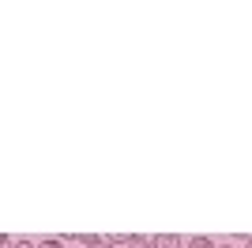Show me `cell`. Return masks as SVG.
I'll list each match as a JSON object with an SVG mask.
<instances>
[{
  "label": "cell",
  "mask_w": 252,
  "mask_h": 248,
  "mask_svg": "<svg viewBox=\"0 0 252 248\" xmlns=\"http://www.w3.org/2000/svg\"><path fill=\"white\" fill-rule=\"evenodd\" d=\"M11 245H19V241H11V237H0V248H11Z\"/></svg>",
  "instance_id": "obj_5"
},
{
  "label": "cell",
  "mask_w": 252,
  "mask_h": 248,
  "mask_svg": "<svg viewBox=\"0 0 252 248\" xmlns=\"http://www.w3.org/2000/svg\"><path fill=\"white\" fill-rule=\"evenodd\" d=\"M215 248H230V245H215Z\"/></svg>",
  "instance_id": "obj_8"
},
{
  "label": "cell",
  "mask_w": 252,
  "mask_h": 248,
  "mask_svg": "<svg viewBox=\"0 0 252 248\" xmlns=\"http://www.w3.org/2000/svg\"><path fill=\"white\" fill-rule=\"evenodd\" d=\"M249 248H252V241H249Z\"/></svg>",
  "instance_id": "obj_9"
},
{
  "label": "cell",
  "mask_w": 252,
  "mask_h": 248,
  "mask_svg": "<svg viewBox=\"0 0 252 248\" xmlns=\"http://www.w3.org/2000/svg\"><path fill=\"white\" fill-rule=\"evenodd\" d=\"M189 248H215V241H207V237H192Z\"/></svg>",
  "instance_id": "obj_3"
},
{
  "label": "cell",
  "mask_w": 252,
  "mask_h": 248,
  "mask_svg": "<svg viewBox=\"0 0 252 248\" xmlns=\"http://www.w3.org/2000/svg\"><path fill=\"white\" fill-rule=\"evenodd\" d=\"M91 248H113V245H109V241H102V237H98V241H94V245H91Z\"/></svg>",
  "instance_id": "obj_6"
},
{
  "label": "cell",
  "mask_w": 252,
  "mask_h": 248,
  "mask_svg": "<svg viewBox=\"0 0 252 248\" xmlns=\"http://www.w3.org/2000/svg\"><path fill=\"white\" fill-rule=\"evenodd\" d=\"M151 245L155 248H181V237L177 233H158V237H151Z\"/></svg>",
  "instance_id": "obj_2"
},
{
  "label": "cell",
  "mask_w": 252,
  "mask_h": 248,
  "mask_svg": "<svg viewBox=\"0 0 252 248\" xmlns=\"http://www.w3.org/2000/svg\"><path fill=\"white\" fill-rule=\"evenodd\" d=\"M38 248H64V245H61V241H42Z\"/></svg>",
  "instance_id": "obj_4"
},
{
  "label": "cell",
  "mask_w": 252,
  "mask_h": 248,
  "mask_svg": "<svg viewBox=\"0 0 252 248\" xmlns=\"http://www.w3.org/2000/svg\"><path fill=\"white\" fill-rule=\"evenodd\" d=\"M15 248H38V245H34V241H19Z\"/></svg>",
  "instance_id": "obj_7"
},
{
  "label": "cell",
  "mask_w": 252,
  "mask_h": 248,
  "mask_svg": "<svg viewBox=\"0 0 252 248\" xmlns=\"http://www.w3.org/2000/svg\"><path fill=\"white\" fill-rule=\"evenodd\" d=\"M117 248H155L147 237H132V233H125V237H113Z\"/></svg>",
  "instance_id": "obj_1"
}]
</instances>
